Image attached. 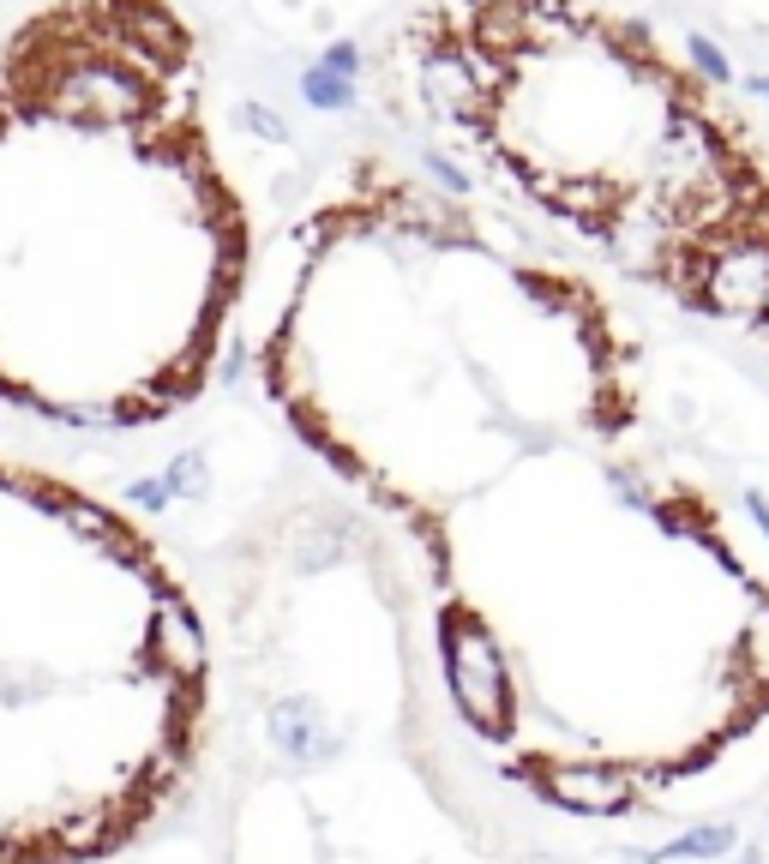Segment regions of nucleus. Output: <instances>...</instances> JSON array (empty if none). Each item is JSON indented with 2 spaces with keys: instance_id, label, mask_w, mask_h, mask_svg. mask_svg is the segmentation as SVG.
<instances>
[{
  "instance_id": "obj_6",
  "label": "nucleus",
  "mask_w": 769,
  "mask_h": 864,
  "mask_svg": "<svg viewBox=\"0 0 769 864\" xmlns=\"http://www.w3.org/2000/svg\"><path fill=\"white\" fill-rule=\"evenodd\" d=\"M746 97H769V72H746Z\"/></svg>"
},
{
  "instance_id": "obj_1",
  "label": "nucleus",
  "mask_w": 769,
  "mask_h": 864,
  "mask_svg": "<svg viewBox=\"0 0 769 864\" xmlns=\"http://www.w3.org/2000/svg\"><path fill=\"white\" fill-rule=\"evenodd\" d=\"M397 217L307 241L259 366L421 559V649L511 793L601 828L703 823L769 774V486L661 439L596 289Z\"/></svg>"
},
{
  "instance_id": "obj_5",
  "label": "nucleus",
  "mask_w": 769,
  "mask_h": 864,
  "mask_svg": "<svg viewBox=\"0 0 769 864\" xmlns=\"http://www.w3.org/2000/svg\"><path fill=\"white\" fill-rule=\"evenodd\" d=\"M319 67H331V72H343V79H354L361 54H354V49H324V54H319Z\"/></svg>"
},
{
  "instance_id": "obj_4",
  "label": "nucleus",
  "mask_w": 769,
  "mask_h": 864,
  "mask_svg": "<svg viewBox=\"0 0 769 864\" xmlns=\"http://www.w3.org/2000/svg\"><path fill=\"white\" fill-rule=\"evenodd\" d=\"M234 127H247V132H259V139H271V144H289V127L277 121L264 102H234Z\"/></svg>"
},
{
  "instance_id": "obj_3",
  "label": "nucleus",
  "mask_w": 769,
  "mask_h": 864,
  "mask_svg": "<svg viewBox=\"0 0 769 864\" xmlns=\"http://www.w3.org/2000/svg\"><path fill=\"white\" fill-rule=\"evenodd\" d=\"M686 49H691V67H698L709 84H733V67H728V54H721L709 37H698V31H691V37H686Z\"/></svg>"
},
{
  "instance_id": "obj_2",
  "label": "nucleus",
  "mask_w": 769,
  "mask_h": 864,
  "mask_svg": "<svg viewBox=\"0 0 769 864\" xmlns=\"http://www.w3.org/2000/svg\"><path fill=\"white\" fill-rule=\"evenodd\" d=\"M301 97L313 102V109H324V114H343L349 102H354V79H343V72H331V67H307L301 72Z\"/></svg>"
}]
</instances>
